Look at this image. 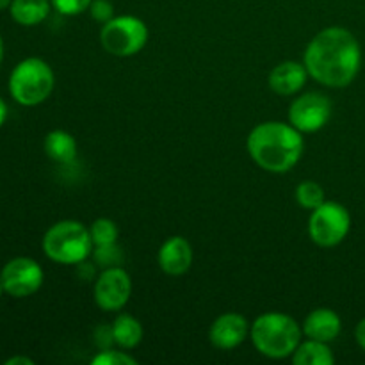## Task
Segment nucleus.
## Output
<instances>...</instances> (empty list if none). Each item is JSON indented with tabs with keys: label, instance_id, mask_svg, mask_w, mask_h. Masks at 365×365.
<instances>
[{
	"label": "nucleus",
	"instance_id": "obj_1",
	"mask_svg": "<svg viewBox=\"0 0 365 365\" xmlns=\"http://www.w3.org/2000/svg\"><path fill=\"white\" fill-rule=\"evenodd\" d=\"M303 64L310 77L319 84L346 88L359 75L362 50L348 29L328 27L309 43Z\"/></svg>",
	"mask_w": 365,
	"mask_h": 365
},
{
	"label": "nucleus",
	"instance_id": "obj_2",
	"mask_svg": "<svg viewBox=\"0 0 365 365\" xmlns=\"http://www.w3.org/2000/svg\"><path fill=\"white\" fill-rule=\"evenodd\" d=\"M248 153L257 166L271 173H285L292 170L302 159V132L282 121H266L250 132Z\"/></svg>",
	"mask_w": 365,
	"mask_h": 365
},
{
	"label": "nucleus",
	"instance_id": "obj_3",
	"mask_svg": "<svg viewBox=\"0 0 365 365\" xmlns=\"http://www.w3.org/2000/svg\"><path fill=\"white\" fill-rule=\"evenodd\" d=\"M250 335L257 351L267 359L292 356L302 342V328L291 316L280 312H267L257 317Z\"/></svg>",
	"mask_w": 365,
	"mask_h": 365
},
{
	"label": "nucleus",
	"instance_id": "obj_4",
	"mask_svg": "<svg viewBox=\"0 0 365 365\" xmlns=\"http://www.w3.org/2000/svg\"><path fill=\"white\" fill-rule=\"evenodd\" d=\"M93 239L88 228L73 220H64L46 230L43 252L59 264H81L91 255Z\"/></svg>",
	"mask_w": 365,
	"mask_h": 365
},
{
	"label": "nucleus",
	"instance_id": "obj_5",
	"mask_svg": "<svg viewBox=\"0 0 365 365\" xmlns=\"http://www.w3.org/2000/svg\"><path fill=\"white\" fill-rule=\"evenodd\" d=\"M56 78L48 64L38 57H29L16 64L9 77V93L21 106H38L52 93Z\"/></svg>",
	"mask_w": 365,
	"mask_h": 365
},
{
	"label": "nucleus",
	"instance_id": "obj_6",
	"mask_svg": "<svg viewBox=\"0 0 365 365\" xmlns=\"http://www.w3.org/2000/svg\"><path fill=\"white\" fill-rule=\"evenodd\" d=\"M100 41L106 52L116 57L135 56L148 41V27L135 16H118L103 24Z\"/></svg>",
	"mask_w": 365,
	"mask_h": 365
},
{
	"label": "nucleus",
	"instance_id": "obj_7",
	"mask_svg": "<svg viewBox=\"0 0 365 365\" xmlns=\"http://www.w3.org/2000/svg\"><path fill=\"white\" fill-rule=\"evenodd\" d=\"M351 228L348 209L337 202H323L312 210L309 220V235L317 246L331 248L341 245Z\"/></svg>",
	"mask_w": 365,
	"mask_h": 365
},
{
	"label": "nucleus",
	"instance_id": "obj_8",
	"mask_svg": "<svg viewBox=\"0 0 365 365\" xmlns=\"http://www.w3.org/2000/svg\"><path fill=\"white\" fill-rule=\"evenodd\" d=\"M4 291L13 298H27L39 291L43 284V269L36 260L18 257L9 260L0 273Z\"/></svg>",
	"mask_w": 365,
	"mask_h": 365
},
{
	"label": "nucleus",
	"instance_id": "obj_9",
	"mask_svg": "<svg viewBox=\"0 0 365 365\" xmlns=\"http://www.w3.org/2000/svg\"><path fill=\"white\" fill-rule=\"evenodd\" d=\"M331 116V102L321 93H305L291 103L289 121L299 132L312 134L321 130Z\"/></svg>",
	"mask_w": 365,
	"mask_h": 365
},
{
	"label": "nucleus",
	"instance_id": "obj_10",
	"mask_svg": "<svg viewBox=\"0 0 365 365\" xmlns=\"http://www.w3.org/2000/svg\"><path fill=\"white\" fill-rule=\"evenodd\" d=\"M132 294L130 277L125 269L114 266L102 271L95 282V303L106 312L121 310Z\"/></svg>",
	"mask_w": 365,
	"mask_h": 365
},
{
	"label": "nucleus",
	"instance_id": "obj_11",
	"mask_svg": "<svg viewBox=\"0 0 365 365\" xmlns=\"http://www.w3.org/2000/svg\"><path fill=\"white\" fill-rule=\"evenodd\" d=\"M248 321L241 314H223L212 323L209 331V339L217 349H234L248 337Z\"/></svg>",
	"mask_w": 365,
	"mask_h": 365
},
{
	"label": "nucleus",
	"instance_id": "obj_12",
	"mask_svg": "<svg viewBox=\"0 0 365 365\" xmlns=\"http://www.w3.org/2000/svg\"><path fill=\"white\" fill-rule=\"evenodd\" d=\"M192 264V248L184 237H170L159 250V266L170 277L187 273Z\"/></svg>",
	"mask_w": 365,
	"mask_h": 365
},
{
	"label": "nucleus",
	"instance_id": "obj_13",
	"mask_svg": "<svg viewBox=\"0 0 365 365\" xmlns=\"http://www.w3.org/2000/svg\"><path fill=\"white\" fill-rule=\"evenodd\" d=\"M309 71L305 64L296 61H284L277 64L269 73V88L280 96L296 95L305 86Z\"/></svg>",
	"mask_w": 365,
	"mask_h": 365
},
{
	"label": "nucleus",
	"instance_id": "obj_14",
	"mask_svg": "<svg viewBox=\"0 0 365 365\" xmlns=\"http://www.w3.org/2000/svg\"><path fill=\"white\" fill-rule=\"evenodd\" d=\"M342 330L341 317L330 309H317L307 316L303 323V334L309 339L319 342H331L339 337Z\"/></svg>",
	"mask_w": 365,
	"mask_h": 365
},
{
	"label": "nucleus",
	"instance_id": "obj_15",
	"mask_svg": "<svg viewBox=\"0 0 365 365\" xmlns=\"http://www.w3.org/2000/svg\"><path fill=\"white\" fill-rule=\"evenodd\" d=\"M50 6H52L50 0H13L9 11L16 24L32 27L41 24L48 16Z\"/></svg>",
	"mask_w": 365,
	"mask_h": 365
},
{
	"label": "nucleus",
	"instance_id": "obj_16",
	"mask_svg": "<svg viewBox=\"0 0 365 365\" xmlns=\"http://www.w3.org/2000/svg\"><path fill=\"white\" fill-rule=\"evenodd\" d=\"M45 152L53 163L70 164L77 157V141L64 130H52L45 138Z\"/></svg>",
	"mask_w": 365,
	"mask_h": 365
},
{
	"label": "nucleus",
	"instance_id": "obj_17",
	"mask_svg": "<svg viewBox=\"0 0 365 365\" xmlns=\"http://www.w3.org/2000/svg\"><path fill=\"white\" fill-rule=\"evenodd\" d=\"M335 356L327 342L309 339L307 342H299L296 351L292 353V364L294 365H331Z\"/></svg>",
	"mask_w": 365,
	"mask_h": 365
},
{
	"label": "nucleus",
	"instance_id": "obj_18",
	"mask_svg": "<svg viewBox=\"0 0 365 365\" xmlns=\"http://www.w3.org/2000/svg\"><path fill=\"white\" fill-rule=\"evenodd\" d=\"M113 339L120 348L132 349L141 342L143 339V327L135 317L128 314H121L114 319L113 323Z\"/></svg>",
	"mask_w": 365,
	"mask_h": 365
},
{
	"label": "nucleus",
	"instance_id": "obj_19",
	"mask_svg": "<svg viewBox=\"0 0 365 365\" xmlns=\"http://www.w3.org/2000/svg\"><path fill=\"white\" fill-rule=\"evenodd\" d=\"M296 200H298V203L303 209L309 210L317 209L321 203L327 202V200H324V189L321 187L317 182L312 180L302 182V184L296 187Z\"/></svg>",
	"mask_w": 365,
	"mask_h": 365
},
{
	"label": "nucleus",
	"instance_id": "obj_20",
	"mask_svg": "<svg viewBox=\"0 0 365 365\" xmlns=\"http://www.w3.org/2000/svg\"><path fill=\"white\" fill-rule=\"evenodd\" d=\"M89 234H91L93 245L95 246H103V245H113L118 239V227L113 220H107V217H100L89 228Z\"/></svg>",
	"mask_w": 365,
	"mask_h": 365
},
{
	"label": "nucleus",
	"instance_id": "obj_21",
	"mask_svg": "<svg viewBox=\"0 0 365 365\" xmlns=\"http://www.w3.org/2000/svg\"><path fill=\"white\" fill-rule=\"evenodd\" d=\"M95 259L96 262L100 264L102 267H114L120 264L121 255H120V248L116 246V242L113 245H103V246H96L95 250Z\"/></svg>",
	"mask_w": 365,
	"mask_h": 365
},
{
	"label": "nucleus",
	"instance_id": "obj_22",
	"mask_svg": "<svg viewBox=\"0 0 365 365\" xmlns=\"http://www.w3.org/2000/svg\"><path fill=\"white\" fill-rule=\"evenodd\" d=\"M135 359L128 356L123 351H110V349H103L100 355H96L91 360V365H135Z\"/></svg>",
	"mask_w": 365,
	"mask_h": 365
},
{
	"label": "nucleus",
	"instance_id": "obj_23",
	"mask_svg": "<svg viewBox=\"0 0 365 365\" xmlns=\"http://www.w3.org/2000/svg\"><path fill=\"white\" fill-rule=\"evenodd\" d=\"M52 6L59 11L61 14H66V16H75V14L84 13L86 9H89L93 0H50Z\"/></svg>",
	"mask_w": 365,
	"mask_h": 365
},
{
	"label": "nucleus",
	"instance_id": "obj_24",
	"mask_svg": "<svg viewBox=\"0 0 365 365\" xmlns=\"http://www.w3.org/2000/svg\"><path fill=\"white\" fill-rule=\"evenodd\" d=\"M89 13H91L93 20L107 24L114 18V6L109 0H93L91 6H89Z\"/></svg>",
	"mask_w": 365,
	"mask_h": 365
},
{
	"label": "nucleus",
	"instance_id": "obj_25",
	"mask_svg": "<svg viewBox=\"0 0 365 365\" xmlns=\"http://www.w3.org/2000/svg\"><path fill=\"white\" fill-rule=\"evenodd\" d=\"M355 339H356V342H359L360 348H362L364 351H365V317H364L362 321H360L359 324H356Z\"/></svg>",
	"mask_w": 365,
	"mask_h": 365
},
{
	"label": "nucleus",
	"instance_id": "obj_26",
	"mask_svg": "<svg viewBox=\"0 0 365 365\" xmlns=\"http://www.w3.org/2000/svg\"><path fill=\"white\" fill-rule=\"evenodd\" d=\"M6 365H34V362L27 356H13V359L6 360Z\"/></svg>",
	"mask_w": 365,
	"mask_h": 365
},
{
	"label": "nucleus",
	"instance_id": "obj_27",
	"mask_svg": "<svg viewBox=\"0 0 365 365\" xmlns=\"http://www.w3.org/2000/svg\"><path fill=\"white\" fill-rule=\"evenodd\" d=\"M7 118V107H6V102H4L2 98H0V127L4 125V121H6Z\"/></svg>",
	"mask_w": 365,
	"mask_h": 365
},
{
	"label": "nucleus",
	"instance_id": "obj_28",
	"mask_svg": "<svg viewBox=\"0 0 365 365\" xmlns=\"http://www.w3.org/2000/svg\"><path fill=\"white\" fill-rule=\"evenodd\" d=\"M11 2H13V0H0V11L6 9V7H11Z\"/></svg>",
	"mask_w": 365,
	"mask_h": 365
},
{
	"label": "nucleus",
	"instance_id": "obj_29",
	"mask_svg": "<svg viewBox=\"0 0 365 365\" xmlns=\"http://www.w3.org/2000/svg\"><path fill=\"white\" fill-rule=\"evenodd\" d=\"M2 57H4V43H2V38H0V63H2Z\"/></svg>",
	"mask_w": 365,
	"mask_h": 365
},
{
	"label": "nucleus",
	"instance_id": "obj_30",
	"mask_svg": "<svg viewBox=\"0 0 365 365\" xmlns=\"http://www.w3.org/2000/svg\"><path fill=\"white\" fill-rule=\"evenodd\" d=\"M2 292H4V287H2V282H0V296H2Z\"/></svg>",
	"mask_w": 365,
	"mask_h": 365
}]
</instances>
